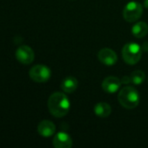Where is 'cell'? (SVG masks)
<instances>
[{"label":"cell","instance_id":"obj_6","mask_svg":"<svg viewBox=\"0 0 148 148\" xmlns=\"http://www.w3.org/2000/svg\"><path fill=\"white\" fill-rule=\"evenodd\" d=\"M34 51L27 45H21L16 50V58L22 64H31L34 61Z\"/></svg>","mask_w":148,"mask_h":148},{"label":"cell","instance_id":"obj_1","mask_svg":"<svg viewBox=\"0 0 148 148\" xmlns=\"http://www.w3.org/2000/svg\"><path fill=\"white\" fill-rule=\"evenodd\" d=\"M70 108V101L64 93L55 92L49 97L48 109L52 116L56 118H62L68 114Z\"/></svg>","mask_w":148,"mask_h":148},{"label":"cell","instance_id":"obj_3","mask_svg":"<svg viewBox=\"0 0 148 148\" xmlns=\"http://www.w3.org/2000/svg\"><path fill=\"white\" fill-rule=\"evenodd\" d=\"M142 55L141 47L136 42L126 43L122 49L123 60L129 65L136 64L140 62Z\"/></svg>","mask_w":148,"mask_h":148},{"label":"cell","instance_id":"obj_4","mask_svg":"<svg viewBox=\"0 0 148 148\" xmlns=\"http://www.w3.org/2000/svg\"><path fill=\"white\" fill-rule=\"evenodd\" d=\"M143 13V6L136 2V1H131L126 6L123 10V16L124 19L128 23H133L136 22L140 18Z\"/></svg>","mask_w":148,"mask_h":148},{"label":"cell","instance_id":"obj_2","mask_svg":"<svg viewBox=\"0 0 148 148\" xmlns=\"http://www.w3.org/2000/svg\"><path fill=\"white\" fill-rule=\"evenodd\" d=\"M120 104L126 109H133L140 104V96L136 88L131 86H126L120 89L118 95Z\"/></svg>","mask_w":148,"mask_h":148},{"label":"cell","instance_id":"obj_12","mask_svg":"<svg viewBox=\"0 0 148 148\" xmlns=\"http://www.w3.org/2000/svg\"><path fill=\"white\" fill-rule=\"evenodd\" d=\"M148 33V25L145 22H138L132 27V34L136 38H143Z\"/></svg>","mask_w":148,"mask_h":148},{"label":"cell","instance_id":"obj_13","mask_svg":"<svg viewBox=\"0 0 148 148\" xmlns=\"http://www.w3.org/2000/svg\"><path fill=\"white\" fill-rule=\"evenodd\" d=\"M94 113L100 118H106L112 114V108L106 102H99L95 105Z\"/></svg>","mask_w":148,"mask_h":148},{"label":"cell","instance_id":"obj_17","mask_svg":"<svg viewBox=\"0 0 148 148\" xmlns=\"http://www.w3.org/2000/svg\"><path fill=\"white\" fill-rule=\"evenodd\" d=\"M144 6L148 9V0H145L144 1Z\"/></svg>","mask_w":148,"mask_h":148},{"label":"cell","instance_id":"obj_10","mask_svg":"<svg viewBox=\"0 0 148 148\" xmlns=\"http://www.w3.org/2000/svg\"><path fill=\"white\" fill-rule=\"evenodd\" d=\"M56 132V126L54 125L53 122L48 121V120H44L42 121L38 126V133L39 134V135L48 138L52 136Z\"/></svg>","mask_w":148,"mask_h":148},{"label":"cell","instance_id":"obj_14","mask_svg":"<svg viewBox=\"0 0 148 148\" xmlns=\"http://www.w3.org/2000/svg\"><path fill=\"white\" fill-rule=\"evenodd\" d=\"M130 78H131V82H133L135 85H140L144 82L146 79V74L141 70H135L131 74Z\"/></svg>","mask_w":148,"mask_h":148},{"label":"cell","instance_id":"obj_16","mask_svg":"<svg viewBox=\"0 0 148 148\" xmlns=\"http://www.w3.org/2000/svg\"><path fill=\"white\" fill-rule=\"evenodd\" d=\"M142 49V51H145V52H148V42H145L141 47Z\"/></svg>","mask_w":148,"mask_h":148},{"label":"cell","instance_id":"obj_18","mask_svg":"<svg viewBox=\"0 0 148 148\" xmlns=\"http://www.w3.org/2000/svg\"><path fill=\"white\" fill-rule=\"evenodd\" d=\"M147 80H148V79H147Z\"/></svg>","mask_w":148,"mask_h":148},{"label":"cell","instance_id":"obj_15","mask_svg":"<svg viewBox=\"0 0 148 148\" xmlns=\"http://www.w3.org/2000/svg\"><path fill=\"white\" fill-rule=\"evenodd\" d=\"M120 80H121L122 84H125V85L129 84V83L131 82V78H130V76H124V77H122V79H120Z\"/></svg>","mask_w":148,"mask_h":148},{"label":"cell","instance_id":"obj_11","mask_svg":"<svg viewBox=\"0 0 148 148\" xmlns=\"http://www.w3.org/2000/svg\"><path fill=\"white\" fill-rule=\"evenodd\" d=\"M79 82L73 76H68L65 78L61 83V88L65 93H73L78 88Z\"/></svg>","mask_w":148,"mask_h":148},{"label":"cell","instance_id":"obj_5","mask_svg":"<svg viewBox=\"0 0 148 148\" xmlns=\"http://www.w3.org/2000/svg\"><path fill=\"white\" fill-rule=\"evenodd\" d=\"M31 79L36 82H45L51 78V69L43 64H37L33 66L29 72Z\"/></svg>","mask_w":148,"mask_h":148},{"label":"cell","instance_id":"obj_9","mask_svg":"<svg viewBox=\"0 0 148 148\" xmlns=\"http://www.w3.org/2000/svg\"><path fill=\"white\" fill-rule=\"evenodd\" d=\"M52 144L56 148H71L72 147V139L68 134L59 132L54 136Z\"/></svg>","mask_w":148,"mask_h":148},{"label":"cell","instance_id":"obj_8","mask_svg":"<svg viewBox=\"0 0 148 148\" xmlns=\"http://www.w3.org/2000/svg\"><path fill=\"white\" fill-rule=\"evenodd\" d=\"M122 82L121 80L116 76H107L102 82V88L108 94H114L119 91Z\"/></svg>","mask_w":148,"mask_h":148},{"label":"cell","instance_id":"obj_7","mask_svg":"<svg viewBox=\"0 0 148 148\" xmlns=\"http://www.w3.org/2000/svg\"><path fill=\"white\" fill-rule=\"evenodd\" d=\"M98 58L103 64L106 66H113L118 61V56L115 51L108 48L100 49L98 53Z\"/></svg>","mask_w":148,"mask_h":148}]
</instances>
